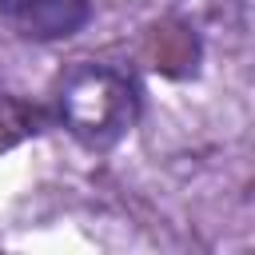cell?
Segmentation results:
<instances>
[{
	"mask_svg": "<svg viewBox=\"0 0 255 255\" xmlns=\"http://www.w3.org/2000/svg\"><path fill=\"white\" fill-rule=\"evenodd\" d=\"M56 120L88 151H112L139 120V84L100 60L72 64L56 84Z\"/></svg>",
	"mask_w": 255,
	"mask_h": 255,
	"instance_id": "1",
	"label": "cell"
},
{
	"mask_svg": "<svg viewBox=\"0 0 255 255\" xmlns=\"http://www.w3.org/2000/svg\"><path fill=\"white\" fill-rule=\"evenodd\" d=\"M96 16V0H0V20L32 44L80 36Z\"/></svg>",
	"mask_w": 255,
	"mask_h": 255,
	"instance_id": "2",
	"label": "cell"
}]
</instances>
